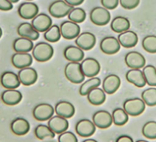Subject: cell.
Segmentation results:
<instances>
[{
	"label": "cell",
	"instance_id": "1",
	"mask_svg": "<svg viewBox=\"0 0 156 142\" xmlns=\"http://www.w3.org/2000/svg\"><path fill=\"white\" fill-rule=\"evenodd\" d=\"M31 51L32 58L39 62H45L50 61L54 54L53 47L50 43L44 41L38 42L36 45H34Z\"/></svg>",
	"mask_w": 156,
	"mask_h": 142
},
{
	"label": "cell",
	"instance_id": "2",
	"mask_svg": "<svg viewBox=\"0 0 156 142\" xmlns=\"http://www.w3.org/2000/svg\"><path fill=\"white\" fill-rule=\"evenodd\" d=\"M64 75L69 82L75 85L82 84L86 78L82 73L80 62H68L64 67Z\"/></svg>",
	"mask_w": 156,
	"mask_h": 142
},
{
	"label": "cell",
	"instance_id": "3",
	"mask_svg": "<svg viewBox=\"0 0 156 142\" xmlns=\"http://www.w3.org/2000/svg\"><path fill=\"white\" fill-rule=\"evenodd\" d=\"M122 108L129 116H138L145 111L146 105L141 98H129L124 101Z\"/></svg>",
	"mask_w": 156,
	"mask_h": 142
},
{
	"label": "cell",
	"instance_id": "4",
	"mask_svg": "<svg viewBox=\"0 0 156 142\" xmlns=\"http://www.w3.org/2000/svg\"><path fill=\"white\" fill-rule=\"evenodd\" d=\"M89 19L91 22L97 26H105L109 23L111 15L110 12L103 7H96L90 11Z\"/></svg>",
	"mask_w": 156,
	"mask_h": 142
},
{
	"label": "cell",
	"instance_id": "5",
	"mask_svg": "<svg viewBox=\"0 0 156 142\" xmlns=\"http://www.w3.org/2000/svg\"><path fill=\"white\" fill-rule=\"evenodd\" d=\"M82 73L85 77H96L100 72V63L95 58H87L80 62Z\"/></svg>",
	"mask_w": 156,
	"mask_h": 142
},
{
	"label": "cell",
	"instance_id": "6",
	"mask_svg": "<svg viewBox=\"0 0 156 142\" xmlns=\"http://www.w3.org/2000/svg\"><path fill=\"white\" fill-rule=\"evenodd\" d=\"M32 115L38 121H48L54 116V107L48 103H41L33 108Z\"/></svg>",
	"mask_w": 156,
	"mask_h": 142
},
{
	"label": "cell",
	"instance_id": "7",
	"mask_svg": "<svg viewBox=\"0 0 156 142\" xmlns=\"http://www.w3.org/2000/svg\"><path fill=\"white\" fill-rule=\"evenodd\" d=\"M61 36L65 40H73L81 33L80 27L78 24L70 20L63 21L60 26Z\"/></svg>",
	"mask_w": 156,
	"mask_h": 142
},
{
	"label": "cell",
	"instance_id": "8",
	"mask_svg": "<svg viewBox=\"0 0 156 142\" xmlns=\"http://www.w3.org/2000/svg\"><path fill=\"white\" fill-rule=\"evenodd\" d=\"M73 8L66 4L63 0H56L49 6V13L52 18L62 19L66 17Z\"/></svg>",
	"mask_w": 156,
	"mask_h": 142
},
{
	"label": "cell",
	"instance_id": "9",
	"mask_svg": "<svg viewBox=\"0 0 156 142\" xmlns=\"http://www.w3.org/2000/svg\"><path fill=\"white\" fill-rule=\"evenodd\" d=\"M75 46L80 48L82 50H92L97 42L96 36L91 32H82L75 38Z\"/></svg>",
	"mask_w": 156,
	"mask_h": 142
},
{
	"label": "cell",
	"instance_id": "10",
	"mask_svg": "<svg viewBox=\"0 0 156 142\" xmlns=\"http://www.w3.org/2000/svg\"><path fill=\"white\" fill-rule=\"evenodd\" d=\"M96 126L92 122V120H89L87 118H83L77 121L75 124V132L78 136L81 137H89L96 132Z\"/></svg>",
	"mask_w": 156,
	"mask_h": 142
},
{
	"label": "cell",
	"instance_id": "11",
	"mask_svg": "<svg viewBox=\"0 0 156 142\" xmlns=\"http://www.w3.org/2000/svg\"><path fill=\"white\" fill-rule=\"evenodd\" d=\"M92 122L96 126V127L100 129L108 128L112 124V116L111 114L107 110H98L92 116Z\"/></svg>",
	"mask_w": 156,
	"mask_h": 142
},
{
	"label": "cell",
	"instance_id": "12",
	"mask_svg": "<svg viewBox=\"0 0 156 142\" xmlns=\"http://www.w3.org/2000/svg\"><path fill=\"white\" fill-rule=\"evenodd\" d=\"M18 77L20 82V85L25 86H30L34 85L38 80V73L34 68L26 67L20 69L18 73Z\"/></svg>",
	"mask_w": 156,
	"mask_h": 142
},
{
	"label": "cell",
	"instance_id": "13",
	"mask_svg": "<svg viewBox=\"0 0 156 142\" xmlns=\"http://www.w3.org/2000/svg\"><path fill=\"white\" fill-rule=\"evenodd\" d=\"M100 50L103 53L107 55H113L119 51L121 46L117 38L113 36H108L104 38L100 41Z\"/></svg>",
	"mask_w": 156,
	"mask_h": 142
},
{
	"label": "cell",
	"instance_id": "14",
	"mask_svg": "<svg viewBox=\"0 0 156 142\" xmlns=\"http://www.w3.org/2000/svg\"><path fill=\"white\" fill-rule=\"evenodd\" d=\"M30 24L38 32H45L52 25V19L45 13H39L31 19Z\"/></svg>",
	"mask_w": 156,
	"mask_h": 142
},
{
	"label": "cell",
	"instance_id": "15",
	"mask_svg": "<svg viewBox=\"0 0 156 142\" xmlns=\"http://www.w3.org/2000/svg\"><path fill=\"white\" fill-rule=\"evenodd\" d=\"M125 63L129 69H142L146 64V59L138 51H129L125 56Z\"/></svg>",
	"mask_w": 156,
	"mask_h": 142
},
{
	"label": "cell",
	"instance_id": "16",
	"mask_svg": "<svg viewBox=\"0 0 156 142\" xmlns=\"http://www.w3.org/2000/svg\"><path fill=\"white\" fill-rule=\"evenodd\" d=\"M102 89L106 93V95H113L115 94L121 85V80L117 74H108L105 77L103 82H101Z\"/></svg>",
	"mask_w": 156,
	"mask_h": 142
},
{
	"label": "cell",
	"instance_id": "17",
	"mask_svg": "<svg viewBox=\"0 0 156 142\" xmlns=\"http://www.w3.org/2000/svg\"><path fill=\"white\" fill-rule=\"evenodd\" d=\"M33 58L30 52H15L11 57V62L17 69L30 67L32 64Z\"/></svg>",
	"mask_w": 156,
	"mask_h": 142
},
{
	"label": "cell",
	"instance_id": "18",
	"mask_svg": "<svg viewBox=\"0 0 156 142\" xmlns=\"http://www.w3.org/2000/svg\"><path fill=\"white\" fill-rule=\"evenodd\" d=\"M51 130L56 135V134H61L64 131H66L69 127V122L68 119L63 118L62 116H59L57 115L52 116L49 120H48V125H47Z\"/></svg>",
	"mask_w": 156,
	"mask_h": 142
},
{
	"label": "cell",
	"instance_id": "19",
	"mask_svg": "<svg viewBox=\"0 0 156 142\" xmlns=\"http://www.w3.org/2000/svg\"><path fill=\"white\" fill-rule=\"evenodd\" d=\"M53 107H54V114L66 119L73 117V115L75 114L74 106L68 101H64V100L60 101Z\"/></svg>",
	"mask_w": 156,
	"mask_h": 142
},
{
	"label": "cell",
	"instance_id": "20",
	"mask_svg": "<svg viewBox=\"0 0 156 142\" xmlns=\"http://www.w3.org/2000/svg\"><path fill=\"white\" fill-rule=\"evenodd\" d=\"M19 16L24 19H32L39 14V7L32 2H25L20 5L18 9Z\"/></svg>",
	"mask_w": 156,
	"mask_h": 142
},
{
	"label": "cell",
	"instance_id": "21",
	"mask_svg": "<svg viewBox=\"0 0 156 142\" xmlns=\"http://www.w3.org/2000/svg\"><path fill=\"white\" fill-rule=\"evenodd\" d=\"M0 82L5 89H17L20 85L18 74L11 71L4 72L0 76Z\"/></svg>",
	"mask_w": 156,
	"mask_h": 142
},
{
	"label": "cell",
	"instance_id": "22",
	"mask_svg": "<svg viewBox=\"0 0 156 142\" xmlns=\"http://www.w3.org/2000/svg\"><path fill=\"white\" fill-rule=\"evenodd\" d=\"M22 100V94L17 89H6L1 94V101L7 106H16Z\"/></svg>",
	"mask_w": 156,
	"mask_h": 142
},
{
	"label": "cell",
	"instance_id": "23",
	"mask_svg": "<svg viewBox=\"0 0 156 142\" xmlns=\"http://www.w3.org/2000/svg\"><path fill=\"white\" fill-rule=\"evenodd\" d=\"M127 81L138 88H142L146 85L142 71L140 69H129L126 73Z\"/></svg>",
	"mask_w": 156,
	"mask_h": 142
},
{
	"label": "cell",
	"instance_id": "24",
	"mask_svg": "<svg viewBox=\"0 0 156 142\" xmlns=\"http://www.w3.org/2000/svg\"><path fill=\"white\" fill-rule=\"evenodd\" d=\"M120 46L123 48L129 49V48H133L137 45L139 38L137 33H135L132 30H127L122 33L119 34V37L117 38Z\"/></svg>",
	"mask_w": 156,
	"mask_h": 142
},
{
	"label": "cell",
	"instance_id": "25",
	"mask_svg": "<svg viewBox=\"0 0 156 142\" xmlns=\"http://www.w3.org/2000/svg\"><path fill=\"white\" fill-rule=\"evenodd\" d=\"M63 56L69 62H81L84 60L85 53L77 46L70 45L64 49Z\"/></svg>",
	"mask_w": 156,
	"mask_h": 142
},
{
	"label": "cell",
	"instance_id": "26",
	"mask_svg": "<svg viewBox=\"0 0 156 142\" xmlns=\"http://www.w3.org/2000/svg\"><path fill=\"white\" fill-rule=\"evenodd\" d=\"M30 128V125L26 118L17 117L12 120L10 124L11 131L17 136H24L29 133Z\"/></svg>",
	"mask_w": 156,
	"mask_h": 142
},
{
	"label": "cell",
	"instance_id": "27",
	"mask_svg": "<svg viewBox=\"0 0 156 142\" xmlns=\"http://www.w3.org/2000/svg\"><path fill=\"white\" fill-rule=\"evenodd\" d=\"M17 33L21 38H25L30 40H37L40 38V32L35 30L30 23L23 22L17 28Z\"/></svg>",
	"mask_w": 156,
	"mask_h": 142
},
{
	"label": "cell",
	"instance_id": "28",
	"mask_svg": "<svg viewBox=\"0 0 156 142\" xmlns=\"http://www.w3.org/2000/svg\"><path fill=\"white\" fill-rule=\"evenodd\" d=\"M88 102L93 106H100L105 103L106 101V93L103 91L102 88L97 87L92 89L87 95Z\"/></svg>",
	"mask_w": 156,
	"mask_h": 142
},
{
	"label": "cell",
	"instance_id": "29",
	"mask_svg": "<svg viewBox=\"0 0 156 142\" xmlns=\"http://www.w3.org/2000/svg\"><path fill=\"white\" fill-rule=\"evenodd\" d=\"M129 27H130L129 20L127 18L120 17V16L113 19L110 23L111 29L116 33H122L124 31H127L129 29Z\"/></svg>",
	"mask_w": 156,
	"mask_h": 142
},
{
	"label": "cell",
	"instance_id": "30",
	"mask_svg": "<svg viewBox=\"0 0 156 142\" xmlns=\"http://www.w3.org/2000/svg\"><path fill=\"white\" fill-rule=\"evenodd\" d=\"M34 47L33 41L25 38H18L13 42V50L15 52H30Z\"/></svg>",
	"mask_w": 156,
	"mask_h": 142
},
{
	"label": "cell",
	"instance_id": "31",
	"mask_svg": "<svg viewBox=\"0 0 156 142\" xmlns=\"http://www.w3.org/2000/svg\"><path fill=\"white\" fill-rule=\"evenodd\" d=\"M101 85V80L98 77H91L88 80L82 83L79 88V94L83 96H87V95L94 88L99 87Z\"/></svg>",
	"mask_w": 156,
	"mask_h": 142
},
{
	"label": "cell",
	"instance_id": "32",
	"mask_svg": "<svg viewBox=\"0 0 156 142\" xmlns=\"http://www.w3.org/2000/svg\"><path fill=\"white\" fill-rule=\"evenodd\" d=\"M142 74L146 85L151 87H156V68L153 65H145L142 68Z\"/></svg>",
	"mask_w": 156,
	"mask_h": 142
},
{
	"label": "cell",
	"instance_id": "33",
	"mask_svg": "<svg viewBox=\"0 0 156 142\" xmlns=\"http://www.w3.org/2000/svg\"><path fill=\"white\" fill-rule=\"evenodd\" d=\"M111 116H112L113 124H115L116 126H119L126 125L129 121L128 114L121 107L115 108L111 113Z\"/></svg>",
	"mask_w": 156,
	"mask_h": 142
},
{
	"label": "cell",
	"instance_id": "34",
	"mask_svg": "<svg viewBox=\"0 0 156 142\" xmlns=\"http://www.w3.org/2000/svg\"><path fill=\"white\" fill-rule=\"evenodd\" d=\"M34 134L36 137L40 140L49 139V138H54L55 134L51 130V128L44 124L38 125L34 129Z\"/></svg>",
	"mask_w": 156,
	"mask_h": 142
},
{
	"label": "cell",
	"instance_id": "35",
	"mask_svg": "<svg viewBox=\"0 0 156 142\" xmlns=\"http://www.w3.org/2000/svg\"><path fill=\"white\" fill-rule=\"evenodd\" d=\"M68 20L74 22L76 24L82 23L87 19V13L86 11L81 8H73L69 14L67 15Z\"/></svg>",
	"mask_w": 156,
	"mask_h": 142
},
{
	"label": "cell",
	"instance_id": "36",
	"mask_svg": "<svg viewBox=\"0 0 156 142\" xmlns=\"http://www.w3.org/2000/svg\"><path fill=\"white\" fill-rule=\"evenodd\" d=\"M43 37L45 40H47L50 43H55L60 40L62 38L60 28L57 25H51L43 34Z\"/></svg>",
	"mask_w": 156,
	"mask_h": 142
},
{
	"label": "cell",
	"instance_id": "37",
	"mask_svg": "<svg viewBox=\"0 0 156 142\" xmlns=\"http://www.w3.org/2000/svg\"><path fill=\"white\" fill-rule=\"evenodd\" d=\"M141 100L148 106H156V87H150L141 93Z\"/></svg>",
	"mask_w": 156,
	"mask_h": 142
},
{
	"label": "cell",
	"instance_id": "38",
	"mask_svg": "<svg viewBox=\"0 0 156 142\" xmlns=\"http://www.w3.org/2000/svg\"><path fill=\"white\" fill-rule=\"evenodd\" d=\"M141 133L148 139H156V121L146 122L142 126Z\"/></svg>",
	"mask_w": 156,
	"mask_h": 142
},
{
	"label": "cell",
	"instance_id": "39",
	"mask_svg": "<svg viewBox=\"0 0 156 142\" xmlns=\"http://www.w3.org/2000/svg\"><path fill=\"white\" fill-rule=\"evenodd\" d=\"M142 48L149 53H156V36L148 35L143 38L141 42Z\"/></svg>",
	"mask_w": 156,
	"mask_h": 142
},
{
	"label": "cell",
	"instance_id": "40",
	"mask_svg": "<svg viewBox=\"0 0 156 142\" xmlns=\"http://www.w3.org/2000/svg\"><path fill=\"white\" fill-rule=\"evenodd\" d=\"M58 142H78V139L73 132L66 130L59 134Z\"/></svg>",
	"mask_w": 156,
	"mask_h": 142
},
{
	"label": "cell",
	"instance_id": "41",
	"mask_svg": "<svg viewBox=\"0 0 156 142\" xmlns=\"http://www.w3.org/2000/svg\"><path fill=\"white\" fill-rule=\"evenodd\" d=\"M140 0H119V5L128 10L136 9L140 5Z\"/></svg>",
	"mask_w": 156,
	"mask_h": 142
},
{
	"label": "cell",
	"instance_id": "42",
	"mask_svg": "<svg viewBox=\"0 0 156 142\" xmlns=\"http://www.w3.org/2000/svg\"><path fill=\"white\" fill-rule=\"evenodd\" d=\"M119 4V0H101V5L108 10L115 9Z\"/></svg>",
	"mask_w": 156,
	"mask_h": 142
},
{
	"label": "cell",
	"instance_id": "43",
	"mask_svg": "<svg viewBox=\"0 0 156 142\" xmlns=\"http://www.w3.org/2000/svg\"><path fill=\"white\" fill-rule=\"evenodd\" d=\"M13 9V4L9 0H0V10L1 11H9Z\"/></svg>",
	"mask_w": 156,
	"mask_h": 142
},
{
	"label": "cell",
	"instance_id": "44",
	"mask_svg": "<svg viewBox=\"0 0 156 142\" xmlns=\"http://www.w3.org/2000/svg\"><path fill=\"white\" fill-rule=\"evenodd\" d=\"M63 1L72 8H77L79 5L83 4L85 0H63Z\"/></svg>",
	"mask_w": 156,
	"mask_h": 142
},
{
	"label": "cell",
	"instance_id": "45",
	"mask_svg": "<svg viewBox=\"0 0 156 142\" xmlns=\"http://www.w3.org/2000/svg\"><path fill=\"white\" fill-rule=\"evenodd\" d=\"M115 142H134V141H133V138L130 136L121 135V136H119V137H117V139H116Z\"/></svg>",
	"mask_w": 156,
	"mask_h": 142
},
{
	"label": "cell",
	"instance_id": "46",
	"mask_svg": "<svg viewBox=\"0 0 156 142\" xmlns=\"http://www.w3.org/2000/svg\"><path fill=\"white\" fill-rule=\"evenodd\" d=\"M82 142H98V140L94 139V138H87L85 140H83Z\"/></svg>",
	"mask_w": 156,
	"mask_h": 142
},
{
	"label": "cell",
	"instance_id": "47",
	"mask_svg": "<svg viewBox=\"0 0 156 142\" xmlns=\"http://www.w3.org/2000/svg\"><path fill=\"white\" fill-rule=\"evenodd\" d=\"M41 142H58V141H56V140H55V139H53V138H49V139L41 140Z\"/></svg>",
	"mask_w": 156,
	"mask_h": 142
},
{
	"label": "cell",
	"instance_id": "48",
	"mask_svg": "<svg viewBox=\"0 0 156 142\" xmlns=\"http://www.w3.org/2000/svg\"><path fill=\"white\" fill-rule=\"evenodd\" d=\"M9 1L11 3V4H15V3H18L20 0H9Z\"/></svg>",
	"mask_w": 156,
	"mask_h": 142
},
{
	"label": "cell",
	"instance_id": "49",
	"mask_svg": "<svg viewBox=\"0 0 156 142\" xmlns=\"http://www.w3.org/2000/svg\"><path fill=\"white\" fill-rule=\"evenodd\" d=\"M135 142H149V141H147V140H143V139H139V140H137V141H135Z\"/></svg>",
	"mask_w": 156,
	"mask_h": 142
},
{
	"label": "cell",
	"instance_id": "50",
	"mask_svg": "<svg viewBox=\"0 0 156 142\" xmlns=\"http://www.w3.org/2000/svg\"><path fill=\"white\" fill-rule=\"evenodd\" d=\"M2 35H3V30H2V29H1V28H0V39H1Z\"/></svg>",
	"mask_w": 156,
	"mask_h": 142
},
{
	"label": "cell",
	"instance_id": "51",
	"mask_svg": "<svg viewBox=\"0 0 156 142\" xmlns=\"http://www.w3.org/2000/svg\"><path fill=\"white\" fill-rule=\"evenodd\" d=\"M27 1H30H30H32V0H27Z\"/></svg>",
	"mask_w": 156,
	"mask_h": 142
},
{
	"label": "cell",
	"instance_id": "52",
	"mask_svg": "<svg viewBox=\"0 0 156 142\" xmlns=\"http://www.w3.org/2000/svg\"><path fill=\"white\" fill-rule=\"evenodd\" d=\"M155 68H156V67H155Z\"/></svg>",
	"mask_w": 156,
	"mask_h": 142
}]
</instances>
